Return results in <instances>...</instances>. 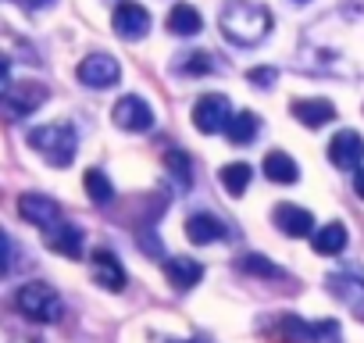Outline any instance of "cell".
Listing matches in <instances>:
<instances>
[{"instance_id": "cell-1", "label": "cell", "mask_w": 364, "mask_h": 343, "mask_svg": "<svg viewBox=\"0 0 364 343\" xmlns=\"http://www.w3.org/2000/svg\"><path fill=\"white\" fill-rule=\"evenodd\" d=\"M300 65L339 79L364 75V11L336 8L307 26L300 40Z\"/></svg>"}, {"instance_id": "cell-2", "label": "cell", "mask_w": 364, "mask_h": 343, "mask_svg": "<svg viewBox=\"0 0 364 343\" xmlns=\"http://www.w3.org/2000/svg\"><path fill=\"white\" fill-rule=\"evenodd\" d=\"M222 36L236 47H257L272 33V11L257 0H229L218 15Z\"/></svg>"}, {"instance_id": "cell-3", "label": "cell", "mask_w": 364, "mask_h": 343, "mask_svg": "<svg viewBox=\"0 0 364 343\" xmlns=\"http://www.w3.org/2000/svg\"><path fill=\"white\" fill-rule=\"evenodd\" d=\"M29 147L50 161L54 168H68L75 161V150H79V136L68 122H50V125H36L29 132Z\"/></svg>"}, {"instance_id": "cell-4", "label": "cell", "mask_w": 364, "mask_h": 343, "mask_svg": "<svg viewBox=\"0 0 364 343\" xmlns=\"http://www.w3.org/2000/svg\"><path fill=\"white\" fill-rule=\"evenodd\" d=\"M15 304H18V311H22L26 318L43 322V325H50V322H58V318L65 315V300H61V293H58L50 283H40V279L18 286Z\"/></svg>"}, {"instance_id": "cell-5", "label": "cell", "mask_w": 364, "mask_h": 343, "mask_svg": "<svg viewBox=\"0 0 364 343\" xmlns=\"http://www.w3.org/2000/svg\"><path fill=\"white\" fill-rule=\"evenodd\" d=\"M229 118H232V104H229L225 93H204L193 104V125L200 132H208V136L211 132H222L229 125Z\"/></svg>"}, {"instance_id": "cell-6", "label": "cell", "mask_w": 364, "mask_h": 343, "mask_svg": "<svg viewBox=\"0 0 364 343\" xmlns=\"http://www.w3.org/2000/svg\"><path fill=\"white\" fill-rule=\"evenodd\" d=\"M75 75H79V83L90 86V90H107V86H114V83L122 79V65H118L111 54H90V58L79 61Z\"/></svg>"}, {"instance_id": "cell-7", "label": "cell", "mask_w": 364, "mask_h": 343, "mask_svg": "<svg viewBox=\"0 0 364 343\" xmlns=\"http://www.w3.org/2000/svg\"><path fill=\"white\" fill-rule=\"evenodd\" d=\"M111 118H114V125L125 129V132H150V129H154V107H150L143 97H136V93H125V97L114 104Z\"/></svg>"}, {"instance_id": "cell-8", "label": "cell", "mask_w": 364, "mask_h": 343, "mask_svg": "<svg viewBox=\"0 0 364 343\" xmlns=\"http://www.w3.org/2000/svg\"><path fill=\"white\" fill-rule=\"evenodd\" d=\"M328 161L343 172H357L364 164V136L353 129H343L328 139Z\"/></svg>"}, {"instance_id": "cell-9", "label": "cell", "mask_w": 364, "mask_h": 343, "mask_svg": "<svg viewBox=\"0 0 364 343\" xmlns=\"http://www.w3.org/2000/svg\"><path fill=\"white\" fill-rule=\"evenodd\" d=\"M111 26L122 40H143L150 33V11L143 4H136V0H122V4L114 8Z\"/></svg>"}, {"instance_id": "cell-10", "label": "cell", "mask_w": 364, "mask_h": 343, "mask_svg": "<svg viewBox=\"0 0 364 343\" xmlns=\"http://www.w3.org/2000/svg\"><path fill=\"white\" fill-rule=\"evenodd\" d=\"M18 215L29 222V226H40V229H50L54 222H61V204L47 194H22L18 197Z\"/></svg>"}, {"instance_id": "cell-11", "label": "cell", "mask_w": 364, "mask_h": 343, "mask_svg": "<svg viewBox=\"0 0 364 343\" xmlns=\"http://www.w3.org/2000/svg\"><path fill=\"white\" fill-rule=\"evenodd\" d=\"M4 104H8V111H11L15 118L33 115L36 107L47 104V86H43V83H11L8 93H4Z\"/></svg>"}, {"instance_id": "cell-12", "label": "cell", "mask_w": 364, "mask_h": 343, "mask_svg": "<svg viewBox=\"0 0 364 343\" xmlns=\"http://www.w3.org/2000/svg\"><path fill=\"white\" fill-rule=\"evenodd\" d=\"M90 268H93L97 286H104V290H111V293H122V290H125V268H122V261H118L111 250H104V247L93 250Z\"/></svg>"}, {"instance_id": "cell-13", "label": "cell", "mask_w": 364, "mask_h": 343, "mask_svg": "<svg viewBox=\"0 0 364 343\" xmlns=\"http://www.w3.org/2000/svg\"><path fill=\"white\" fill-rule=\"evenodd\" d=\"M272 218H275V226H279L286 236H293V240H304V236L314 233V215H311L307 208H300V204H279V208L272 211Z\"/></svg>"}, {"instance_id": "cell-14", "label": "cell", "mask_w": 364, "mask_h": 343, "mask_svg": "<svg viewBox=\"0 0 364 343\" xmlns=\"http://www.w3.org/2000/svg\"><path fill=\"white\" fill-rule=\"evenodd\" d=\"M43 243L61 254V258H82V229L79 226H68V222H54L47 233H43Z\"/></svg>"}, {"instance_id": "cell-15", "label": "cell", "mask_w": 364, "mask_h": 343, "mask_svg": "<svg viewBox=\"0 0 364 343\" xmlns=\"http://www.w3.org/2000/svg\"><path fill=\"white\" fill-rule=\"evenodd\" d=\"M293 118L300 122V125H307V129H321V125H328L332 118H336V104L332 100H325V97H304V100H293Z\"/></svg>"}, {"instance_id": "cell-16", "label": "cell", "mask_w": 364, "mask_h": 343, "mask_svg": "<svg viewBox=\"0 0 364 343\" xmlns=\"http://www.w3.org/2000/svg\"><path fill=\"white\" fill-rule=\"evenodd\" d=\"M164 275H168V283L178 293H186V290H193L204 279V265L197 258H168L164 261Z\"/></svg>"}, {"instance_id": "cell-17", "label": "cell", "mask_w": 364, "mask_h": 343, "mask_svg": "<svg viewBox=\"0 0 364 343\" xmlns=\"http://www.w3.org/2000/svg\"><path fill=\"white\" fill-rule=\"evenodd\" d=\"M186 236H190V243H197V247H208V243H218V240H225L229 233H225V222L222 218H215V215H193L190 222H186Z\"/></svg>"}, {"instance_id": "cell-18", "label": "cell", "mask_w": 364, "mask_h": 343, "mask_svg": "<svg viewBox=\"0 0 364 343\" xmlns=\"http://www.w3.org/2000/svg\"><path fill=\"white\" fill-rule=\"evenodd\" d=\"M264 176L272 183H282V186H293L300 179V164L286 154V150H268L264 154Z\"/></svg>"}, {"instance_id": "cell-19", "label": "cell", "mask_w": 364, "mask_h": 343, "mask_svg": "<svg viewBox=\"0 0 364 343\" xmlns=\"http://www.w3.org/2000/svg\"><path fill=\"white\" fill-rule=\"evenodd\" d=\"M311 240H314V250H318V254L336 258V254L346 250V240H350V236H346V226H343V222H328V226L314 229Z\"/></svg>"}, {"instance_id": "cell-20", "label": "cell", "mask_w": 364, "mask_h": 343, "mask_svg": "<svg viewBox=\"0 0 364 343\" xmlns=\"http://www.w3.org/2000/svg\"><path fill=\"white\" fill-rule=\"evenodd\" d=\"M168 29H171L175 36H197V33L204 29V19H200V11H197L193 4H171V11H168Z\"/></svg>"}, {"instance_id": "cell-21", "label": "cell", "mask_w": 364, "mask_h": 343, "mask_svg": "<svg viewBox=\"0 0 364 343\" xmlns=\"http://www.w3.org/2000/svg\"><path fill=\"white\" fill-rule=\"evenodd\" d=\"M261 132V118L254 111H232L229 125H225V136L236 143V147H247L254 136Z\"/></svg>"}, {"instance_id": "cell-22", "label": "cell", "mask_w": 364, "mask_h": 343, "mask_svg": "<svg viewBox=\"0 0 364 343\" xmlns=\"http://www.w3.org/2000/svg\"><path fill=\"white\" fill-rule=\"evenodd\" d=\"M164 172L168 176L186 190V186H193V157L186 154V150H178V147H171L168 154H164Z\"/></svg>"}, {"instance_id": "cell-23", "label": "cell", "mask_w": 364, "mask_h": 343, "mask_svg": "<svg viewBox=\"0 0 364 343\" xmlns=\"http://www.w3.org/2000/svg\"><path fill=\"white\" fill-rule=\"evenodd\" d=\"M250 176H254V168L243 164V161H232V164H225V168L218 172V179H222V186L229 190V197H243L247 186H250Z\"/></svg>"}, {"instance_id": "cell-24", "label": "cell", "mask_w": 364, "mask_h": 343, "mask_svg": "<svg viewBox=\"0 0 364 343\" xmlns=\"http://www.w3.org/2000/svg\"><path fill=\"white\" fill-rule=\"evenodd\" d=\"M82 186H86L90 201H93V204H100V208L114 201V186H111V179L104 176L100 168H90V172H86V176H82Z\"/></svg>"}, {"instance_id": "cell-25", "label": "cell", "mask_w": 364, "mask_h": 343, "mask_svg": "<svg viewBox=\"0 0 364 343\" xmlns=\"http://www.w3.org/2000/svg\"><path fill=\"white\" fill-rule=\"evenodd\" d=\"M15 265H18V247L4 229H0V279H8L15 272Z\"/></svg>"}, {"instance_id": "cell-26", "label": "cell", "mask_w": 364, "mask_h": 343, "mask_svg": "<svg viewBox=\"0 0 364 343\" xmlns=\"http://www.w3.org/2000/svg\"><path fill=\"white\" fill-rule=\"evenodd\" d=\"M240 268L250 272V275H264V279H275V275H279V268H275L264 254H243V258H240Z\"/></svg>"}, {"instance_id": "cell-27", "label": "cell", "mask_w": 364, "mask_h": 343, "mask_svg": "<svg viewBox=\"0 0 364 343\" xmlns=\"http://www.w3.org/2000/svg\"><path fill=\"white\" fill-rule=\"evenodd\" d=\"M186 61H178V72L182 75H204V72H215V61H211V54H182Z\"/></svg>"}, {"instance_id": "cell-28", "label": "cell", "mask_w": 364, "mask_h": 343, "mask_svg": "<svg viewBox=\"0 0 364 343\" xmlns=\"http://www.w3.org/2000/svg\"><path fill=\"white\" fill-rule=\"evenodd\" d=\"M275 79H279L275 68H250L247 72V83H254V86H272Z\"/></svg>"}, {"instance_id": "cell-29", "label": "cell", "mask_w": 364, "mask_h": 343, "mask_svg": "<svg viewBox=\"0 0 364 343\" xmlns=\"http://www.w3.org/2000/svg\"><path fill=\"white\" fill-rule=\"evenodd\" d=\"M8 86H11V61L0 58V97L8 93Z\"/></svg>"}, {"instance_id": "cell-30", "label": "cell", "mask_w": 364, "mask_h": 343, "mask_svg": "<svg viewBox=\"0 0 364 343\" xmlns=\"http://www.w3.org/2000/svg\"><path fill=\"white\" fill-rule=\"evenodd\" d=\"M18 4H22L26 11H40V8H50L54 0H18Z\"/></svg>"}, {"instance_id": "cell-31", "label": "cell", "mask_w": 364, "mask_h": 343, "mask_svg": "<svg viewBox=\"0 0 364 343\" xmlns=\"http://www.w3.org/2000/svg\"><path fill=\"white\" fill-rule=\"evenodd\" d=\"M353 194L364 201V168H357V172H353Z\"/></svg>"}, {"instance_id": "cell-32", "label": "cell", "mask_w": 364, "mask_h": 343, "mask_svg": "<svg viewBox=\"0 0 364 343\" xmlns=\"http://www.w3.org/2000/svg\"><path fill=\"white\" fill-rule=\"evenodd\" d=\"M293 4H304V0H293Z\"/></svg>"}]
</instances>
